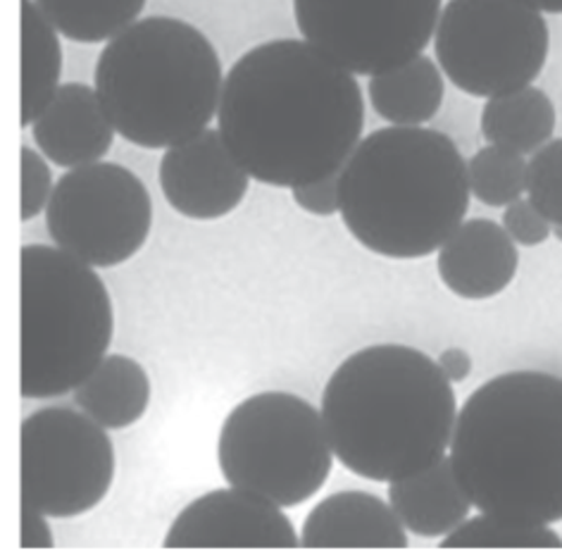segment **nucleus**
<instances>
[{
	"mask_svg": "<svg viewBox=\"0 0 562 560\" xmlns=\"http://www.w3.org/2000/svg\"><path fill=\"white\" fill-rule=\"evenodd\" d=\"M46 513L22 503V546L24 549H53L55 539Z\"/></svg>",
	"mask_w": 562,
	"mask_h": 560,
	"instance_id": "29",
	"label": "nucleus"
},
{
	"mask_svg": "<svg viewBox=\"0 0 562 560\" xmlns=\"http://www.w3.org/2000/svg\"><path fill=\"white\" fill-rule=\"evenodd\" d=\"M519 254L513 236L494 220H468L439 248L443 287L465 301H486L513 284Z\"/></svg>",
	"mask_w": 562,
	"mask_h": 560,
	"instance_id": "15",
	"label": "nucleus"
},
{
	"mask_svg": "<svg viewBox=\"0 0 562 560\" xmlns=\"http://www.w3.org/2000/svg\"><path fill=\"white\" fill-rule=\"evenodd\" d=\"M36 5L65 38L101 44L134 24L146 0H36Z\"/></svg>",
	"mask_w": 562,
	"mask_h": 560,
	"instance_id": "22",
	"label": "nucleus"
},
{
	"mask_svg": "<svg viewBox=\"0 0 562 560\" xmlns=\"http://www.w3.org/2000/svg\"><path fill=\"white\" fill-rule=\"evenodd\" d=\"M451 460L482 513L562 523V377L505 372L476 387L458 411Z\"/></svg>",
	"mask_w": 562,
	"mask_h": 560,
	"instance_id": "3",
	"label": "nucleus"
},
{
	"mask_svg": "<svg viewBox=\"0 0 562 560\" xmlns=\"http://www.w3.org/2000/svg\"><path fill=\"white\" fill-rule=\"evenodd\" d=\"M22 268V399L75 391L108 356L115 311L101 275L58 246L30 244Z\"/></svg>",
	"mask_w": 562,
	"mask_h": 560,
	"instance_id": "6",
	"label": "nucleus"
},
{
	"mask_svg": "<svg viewBox=\"0 0 562 560\" xmlns=\"http://www.w3.org/2000/svg\"><path fill=\"white\" fill-rule=\"evenodd\" d=\"M439 366L443 370V374L451 380L453 384L465 382L470 372H472V358L465 351V348H446L439 358Z\"/></svg>",
	"mask_w": 562,
	"mask_h": 560,
	"instance_id": "30",
	"label": "nucleus"
},
{
	"mask_svg": "<svg viewBox=\"0 0 562 560\" xmlns=\"http://www.w3.org/2000/svg\"><path fill=\"white\" fill-rule=\"evenodd\" d=\"M468 160L451 136L384 127L360 138L339 170V215L370 254L417 260L448 242L470 210Z\"/></svg>",
	"mask_w": 562,
	"mask_h": 560,
	"instance_id": "4",
	"label": "nucleus"
},
{
	"mask_svg": "<svg viewBox=\"0 0 562 560\" xmlns=\"http://www.w3.org/2000/svg\"><path fill=\"white\" fill-rule=\"evenodd\" d=\"M115 124L105 112L101 96L77 81L63 83L32 122L38 150L65 170L103 160L115 144Z\"/></svg>",
	"mask_w": 562,
	"mask_h": 560,
	"instance_id": "14",
	"label": "nucleus"
},
{
	"mask_svg": "<svg viewBox=\"0 0 562 560\" xmlns=\"http://www.w3.org/2000/svg\"><path fill=\"white\" fill-rule=\"evenodd\" d=\"M22 503L48 517L98 508L115 480V446L103 425L65 405L34 411L20 427Z\"/></svg>",
	"mask_w": 562,
	"mask_h": 560,
	"instance_id": "10",
	"label": "nucleus"
},
{
	"mask_svg": "<svg viewBox=\"0 0 562 560\" xmlns=\"http://www.w3.org/2000/svg\"><path fill=\"white\" fill-rule=\"evenodd\" d=\"M389 503L405 529L422 539H443L470 517L474 506L460 484L451 456L411 478L389 482Z\"/></svg>",
	"mask_w": 562,
	"mask_h": 560,
	"instance_id": "17",
	"label": "nucleus"
},
{
	"mask_svg": "<svg viewBox=\"0 0 562 560\" xmlns=\"http://www.w3.org/2000/svg\"><path fill=\"white\" fill-rule=\"evenodd\" d=\"M503 227L513 236L517 246H541L553 234V224L529 199L513 201L503 213Z\"/></svg>",
	"mask_w": 562,
	"mask_h": 560,
	"instance_id": "27",
	"label": "nucleus"
},
{
	"mask_svg": "<svg viewBox=\"0 0 562 560\" xmlns=\"http://www.w3.org/2000/svg\"><path fill=\"white\" fill-rule=\"evenodd\" d=\"M48 158L32 146H22V222H30L44 213L53 195V175Z\"/></svg>",
	"mask_w": 562,
	"mask_h": 560,
	"instance_id": "26",
	"label": "nucleus"
},
{
	"mask_svg": "<svg viewBox=\"0 0 562 560\" xmlns=\"http://www.w3.org/2000/svg\"><path fill=\"white\" fill-rule=\"evenodd\" d=\"M301 546L307 549H405L407 529L389 501L370 492H336L307 513Z\"/></svg>",
	"mask_w": 562,
	"mask_h": 560,
	"instance_id": "16",
	"label": "nucleus"
},
{
	"mask_svg": "<svg viewBox=\"0 0 562 560\" xmlns=\"http://www.w3.org/2000/svg\"><path fill=\"white\" fill-rule=\"evenodd\" d=\"M527 167L522 153L491 144L476 150L468 163L470 189L488 208H508L527 191Z\"/></svg>",
	"mask_w": 562,
	"mask_h": 560,
	"instance_id": "24",
	"label": "nucleus"
},
{
	"mask_svg": "<svg viewBox=\"0 0 562 560\" xmlns=\"http://www.w3.org/2000/svg\"><path fill=\"white\" fill-rule=\"evenodd\" d=\"M541 12H551V15H562V0H527Z\"/></svg>",
	"mask_w": 562,
	"mask_h": 560,
	"instance_id": "31",
	"label": "nucleus"
},
{
	"mask_svg": "<svg viewBox=\"0 0 562 560\" xmlns=\"http://www.w3.org/2000/svg\"><path fill=\"white\" fill-rule=\"evenodd\" d=\"M327 423L313 403L262 391L224 417L217 463L229 486L296 508L327 484L334 468Z\"/></svg>",
	"mask_w": 562,
	"mask_h": 560,
	"instance_id": "7",
	"label": "nucleus"
},
{
	"mask_svg": "<svg viewBox=\"0 0 562 560\" xmlns=\"http://www.w3.org/2000/svg\"><path fill=\"white\" fill-rule=\"evenodd\" d=\"M220 132L248 175L296 189L336 175L364 130L360 83L311 41L274 38L224 77Z\"/></svg>",
	"mask_w": 562,
	"mask_h": 560,
	"instance_id": "1",
	"label": "nucleus"
},
{
	"mask_svg": "<svg viewBox=\"0 0 562 560\" xmlns=\"http://www.w3.org/2000/svg\"><path fill=\"white\" fill-rule=\"evenodd\" d=\"M299 32L358 75L417 58L437 34L441 0H293Z\"/></svg>",
	"mask_w": 562,
	"mask_h": 560,
	"instance_id": "11",
	"label": "nucleus"
},
{
	"mask_svg": "<svg viewBox=\"0 0 562 560\" xmlns=\"http://www.w3.org/2000/svg\"><path fill=\"white\" fill-rule=\"evenodd\" d=\"M53 244L95 270L117 268L146 246L153 203L144 181L117 163H89L60 177L46 208Z\"/></svg>",
	"mask_w": 562,
	"mask_h": 560,
	"instance_id": "9",
	"label": "nucleus"
},
{
	"mask_svg": "<svg viewBox=\"0 0 562 560\" xmlns=\"http://www.w3.org/2000/svg\"><path fill=\"white\" fill-rule=\"evenodd\" d=\"M250 179L220 130H203L165 148L160 160L165 201L175 213L195 222H213L234 213L246 199Z\"/></svg>",
	"mask_w": 562,
	"mask_h": 560,
	"instance_id": "13",
	"label": "nucleus"
},
{
	"mask_svg": "<svg viewBox=\"0 0 562 560\" xmlns=\"http://www.w3.org/2000/svg\"><path fill=\"white\" fill-rule=\"evenodd\" d=\"M293 201L301 210L317 217H331L341 210L339 203V172L322 177L317 181H311V184H303L291 189Z\"/></svg>",
	"mask_w": 562,
	"mask_h": 560,
	"instance_id": "28",
	"label": "nucleus"
},
{
	"mask_svg": "<svg viewBox=\"0 0 562 560\" xmlns=\"http://www.w3.org/2000/svg\"><path fill=\"white\" fill-rule=\"evenodd\" d=\"M553 234H555L558 242H562V224H553Z\"/></svg>",
	"mask_w": 562,
	"mask_h": 560,
	"instance_id": "32",
	"label": "nucleus"
},
{
	"mask_svg": "<svg viewBox=\"0 0 562 560\" xmlns=\"http://www.w3.org/2000/svg\"><path fill=\"white\" fill-rule=\"evenodd\" d=\"M334 456L362 480L396 482L446 456L458 423L453 382L439 360L403 344L348 356L322 394Z\"/></svg>",
	"mask_w": 562,
	"mask_h": 560,
	"instance_id": "2",
	"label": "nucleus"
},
{
	"mask_svg": "<svg viewBox=\"0 0 562 560\" xmlns=\"http://www.w3.org/2000/svg\"><path fill=\"white\" fill-rule=\"evenodd\" d=\"M79 411L105 429H124L146 415L150 403V377L130 356H105L75 391Z\"/></svg>",
	"mask_w": 562,
	"mask_h": 560,
	"instance_id": "18",
	"label": "nucleus"
},
{
	"mask_svg": "<svg viewBox=\"0 0 562 560\" xmlns=\"http://www.w3.org/2000/svg\"><path fill=\"white\" fill-rule=\"evenodd\" d=\"M165 549H296L301 537L277 503L244 489H215L181 511Z\"/></svg>",
	"mask_w": 562,
	"mask_h": 560,
	"instance_id": "12",
	"label": "nucleus"
},
{
	"mask_svg": "<svg viewBox=\"0 0 562 560\" xmlns=\"http://www.w3.org/2000/svg\"><path fill=\"white\" fill-rule=\"evenodd\" d=\"M93 81L115 132L146 150L207 130L224 87L215 46L199 26L177 18L136 20L110 38Z\"/></svg>",
	"mask_w": 562,
	"mask_h": 560,
	"instance_id": "5",
	"label": "nucleus"
},
{
	"mask_svg": "<svg viewBox=\"0 0 562 560\" xmlns=\"http://www.w3.org/2000/svg\"><path fill=\"white\" fill-rule=\"evenodd\" d=\"M555 105L541 89L525 87L513 93L486 98L482 136L488 144L531 156L553 138Z\"/></svg>",
	"mask_w": 562,
	"mask_h": 560,
	"instance_id": "20",
	"label": "nucleus"
},
{
	"mask_svg": "<svg viewBox=\"0 0 562 560\" xmlns=\"http://www.w3.org/2000/svg\"><path fill=\"white\" fill-rule=\"evenodd\" d=\"M527 193L551 224H562V138H551L531 153Z\"/></svg>",
	"mask_w": 562,
	"mask_h": 560,
	"instance_id": "25",
	"label": "nucleus"
},
{
	"mask_svg": "<svg viewBox=\"0 0 562 560\" xmlns=\"http://www.w3.org/2000/svg\"><path fill=\"white\" fill-rule=\"evenodd\" d=\"M443 549H562V537L548 525L508 520L491 513L468 517L441 539Z\"/></svg>",
	"mask_w": 562,
	"mask_h": 560,
	"instance_id": "23",
	"label": "nucleus"
},
{
	"mask_svg": "<svg viewBox=\"0 0 562 560\" xmlns=\"http://www.w3.org/2000/svg\"><path fill=\"white\" fill-rule=\"evenodd\" d=\"M63 46L58 30L41 12L36 0H22V127L50 103L60 89Z\"/></svg>",
	"mask_w": 562,
	"mask_h": 560,
	"instance_id": "21",
	"label": "nucleus"
},
{
	"mask_svg": "<svg viewBox=\"0 0 562 560\" xmlns=\"http://www.w3.org/2000/svg\"><path fill=\"white\" fill-rule=\"evenodd\" d=\"M443 69L427 55L407 60L370 79L368 96L374 112L398 127H422L437 115L443 96Z\"/></svg>",
	"mask_w": 562,
	"mask_h": 560,
	"instance_id": "19",
	"label": "nucleus"
},
{
	"mask_svg": "<svg viewBox=\"0 0 562 560\" xmlns=\"http://www.w3.org/2000/svg\"><path fill=\"white\" fill-rule=\"evenodd\" d=\"M548 48V24L527 0H448L434 34L443 75L474 98L531 87Z\"/></svg>",
	"mask_w": 562,
	"mask_h": 560,
	"instance_id": "8",
	"label": "nucleus"
}]
</instances>
